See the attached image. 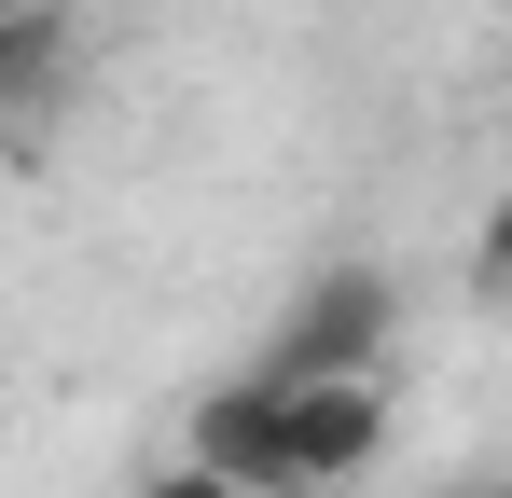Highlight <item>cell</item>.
I'll list each match as a JSON object with an SVG mask.
<instances>
[{
	"label": "cell",
	"instance_id": "cell-1",
	"mask_svg": "<svg viewBox=\"0 0 512 498\" xmlns=\"http://www.w3.org/2000/svg\"><path fill=\"white\" fill-rule=\"evenodd\" d=\"M180 457L194 471H222V485L250 498H346L374 457H388V388H305V374H222L208 402H194V429H180Z\"/></svg>",
	"mask_w": 512,
	"mask_h": 498
},
{
	"label": "cell",
	"instance_id": "cell-2",
	"mask_svg": "<svg viewBox=\"0 0 512 498\" xmlns=\"http://www.w3.org/2000/svg\"><path fill=\"white\" fill-rule=\"evenodd\" d=\"M388 332H402V277L388 263H305V291L277 305V346L263 374H305V388H374L388 374Z\"/></svg>",
	"mask_w": 512,
	"mask_h": 498
},
{
	"label": "cell",
	"instance_id": "cell-3",
	"mask_svg": "<svg viewBox=\"0 0 512 498\" xmlns=\"http://www.w3.org/2000/svg\"><path fill=\"white\" fill-rule=\"evenodd\" d=\"M70 70H84V28H70V14H14V28H0V125L56 111Z\"/></svg>",
	"mask_w": 512,
	"mask_h": 498
},
{
	"label": "cell",
	"instance_id": "cell-4",
	"mask_svg": "<svg viewBox=\"0 0 512 498\" xmlns=\"http://www.w3.org/2000/svg\"><path fill=\"white\" fill-rule=\"evenodd\" d=\"M471 305L512 319V194H485V222H471Z\"/></svg>",
	"mask_w": 512,
	"mask_h": 498
},
{
	"label": "cell",
	"instance_id": "cell-5",
	"mask_svg": "<svg viewBox=\"0 0 512 498\" xmlns=\"http://www.w3.org/2000/svg\"><path fill=\"white\" fill-rule=\"evenodd\" d=\"M125 498H250V485H222V471H194V457H153Z\"/></svg>",
	"mask_w": 512,
	"mask_h": 498
},
{
	"label": "cell",
	"instance_id": "cell-6",
	"mask_svg": "<svg viewBox=\"0 0 512 498\" xmlns=\"http://www.w3.org/2000/svg\"><path fill=\"white\" fill-rule=\"evenodd\" d=\"M14 14H70V0H0V28H14Z\"/></svg>",
	"mask_w": 512,
	"mask_h": 498
},
{
	"label": "cell",
	"instance_id": "cell-7",
	"mask_svg": "<svg viewBox=\"0 0 512 498\" xmlns=\"http://www.w3.org/2000/svg\"><path fill=\"white\" fill-rule=\"evenodd\" d=\"M457 498H512V485H457Z\"/></svg>",
	"mask_w": 512,
	"mask_h": 498
},
{
	"label": "cell",
	"instance_id": "cell-8",
	"mask_svg": "<svg viewBox=\"0 0 512 498\" xmlns=\"http://www.w3.org/2000/svg\"><path fill=\"white\" fill-rule=\"evenodd\" d=\"M499 83H512V56H499Z\"/></svg>",
	"mask_w": 512,
	"mask_h": 498
}]
</instances>
